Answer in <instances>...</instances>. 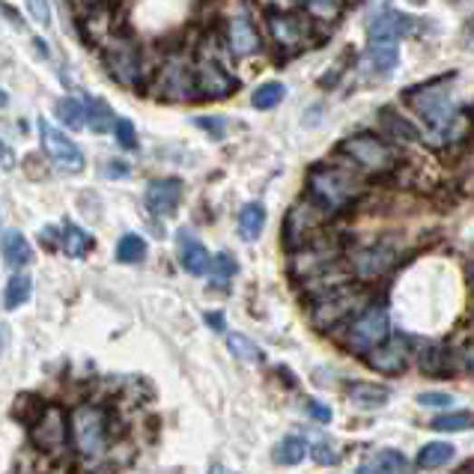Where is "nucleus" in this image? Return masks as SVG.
Returning a JSON list of instances; mask_svg holds the SVG:
<instances>
[{"label": "nucleus", "mask_w": 474, "mask_h": 474, "mask_svg": "<svg viewBox=\"0 0 474 474\" xmlns=\"http://www.w3.org/2000/svg\"><path fill=\"white\" fill-rule=\"evenodd\" d=\"M105 69L122 87H138L143 78V60L135 43L122 36H111L105 45Z\"/></svg>", "instance_id": "nucleus-10"}, {"label": "nucleus", "mask_w": 474, "mask_h": 474, "mask_svg": "<svg viewBox=\"0 0 474 474\" xmlns=\"http://www.w3.org/2000/svg\"><path fill=\"white\" fill-rule=\"evenodd\" d=\"M57 120L63 122L66 129H81L87 122V105L78 99H60L57 102Z\"/></svg>", "instance_id": "nucleus-32"}, {"label": "nucleus", "mask_w": 474, "mask_h": 474, "mask_svg": "<svg viewBox=\"0 0 474 474\" xmlns=\"http://www.w3.org/2000/svg\"><path fill=\"white\" fill-rule=\"evenodd\" d=\"M418 362L427 376H445L448 373V353L441 346H427Z\"/></svg>", "instance_id": "nucleus-36"}, {"label": "nucleus", "mask_w": 474, "mask_h": 474, "mask_svg": "<svg viewBox=\"0 0 474 474\" xmlns=\"http://www.w3.org/2000/svg\"><path fill=\"white\" fill-rule=\"evenodd\" d=\"M397 260H400V251L394 248V242L376 239L349 254V272H353L358 281H376V277H382L394 269Z\"/></svg>", "instance_id": "nucleus-8"}, {"label": "nucleus", "mask_w": 474, "mask_h": 474, "mask_svg": "<svg viewBox=\"0 0 474 474\" xmlns=\"http://www.w3.org/2000/svg\"><path fill=\"white\" fill-rule=\"evenodd\" d=\"M179 263L189 275H209L212 269V256L206 251V245L198 242L189 230H179Z\"/></svg>", "instance_id": "nucleus-20"}, {"label": "nucleus", "mask_w": 474, "mask_h": 474, "mask_svg": "<svg viewBox=\"0 0 474 474\" xmlns=\"http://www.w3.org/2000/svg\"><path fill=\"white\" fill-rule=\"evenodd\" d=\"M382 126H385V131L388 135H394V138H400V140H409V143H415L418 140V129L411 126V122L406 120V117H400V113L394 111V108H385L382 111Z\"/></svg>", "instance_id": "nucleus-30"}, {"label": "nucleus", "mask_w": 474, "mask_h": 474, "mask_svg": "<svg viewBox=\"0 0 474 474\" xmlns=\"http://www.w3.org/2000/svg\"><path fill=\"white\" fill-rule=\"evenodd\" d=\"M450 81L453 75H445L430 84H418L403 92V102L409 111L424 122L430 131V140L441 147V143H453L462 131H466V117L457 111L450 99Z\"/></svg>", "instance_id": "nucleus-1"}, {"label": "nucleus", "mask_w": 474, "mask_h": 474, "mask_svg": "<svg viewBox=\"0 0 474 474\" xmlns=\"http://www.w3.org/2000/svg\"><path fill=\"white\" fill-rule=\"evenodd\" d=\"M27 4V13L34 15V22L36 24H51V6H48V0H24Z\"/></svg>", "instance_id": "nucleus-41"}, {"label": "nucleus", "mask_w": 474, "mask_h": 474, "mask_svg": "<svg viewBox=\"0 0 474 474\" xmlns=\"http://www.w3.org/2000/svg\"><path fill=\"white\" fill-rule=\"evenodd\" d=\"M346 397L349 403L358 406V409H382L388 400H391V391L385 385H376V382H349L346 385Z\"/></svg>", "instance_id": "nucleus-22"}, {"label": "nucleus", "mask_w": 474, "mask_h": 474, "mask_svg": "<svg viewBox=\"0 0 474 474\" xmlns=\"http://www.w3.org/2000/svg\"><path fill=\"white\" fill-rule=\"evenodd\" d=\"M305 6L316 18H337L340 9H343V0H305Z\"/></svg>", "instance_id": "nucleus-38"}, {"label": "nucleus", "mask_w": 474, "mask_h": 474, "mask_svg": "<svg viewBox=\"0 0 474 474\" xmlns=\"http://www.w3.org/2000/svg\"><path fill=\"white\" fill-rule=\"evenodd\" d=\"M269 34L281 57H293L305 51L314 39V24L298 13H272L269 15Z\"/></svg>", "instance_id": "nucleus-9"}, {"label": "nucleus", "mask_w": 474, "mask_h": 474, "mask_svg": "<svg viewBox=\"0 0 474 474\" xmlns=\"http://www.w3.org/2000/svg\"><path fill=\"white\" fill-rule=\"evenodd\" d=\"M90 248H92V236L81 230V227L66 224L63 230H60V251L66 256H84Z\"/></svg>", "instance_id": "nucleus-27"}, {"label": "nucleus", "mask_w": 474, "mask_h": 474, "mask_svg": "<svg viewBox=\"0 0 474 474\" xmlns=\"http://www.w3.org/2000/svg\"><path fill=\"white\" fill-rule=\"evenodd\" d=\"M457 457V448L450 445V441H430V445H424L418 450V469H441V466H448V462Z\"/></svg>", "instance_id": "nucleus-25"}, {"label": "nucleus", "mask_w": 474, "mask_h": 474, "mask_svg": "<svg viewBox=\"0 0 474 474\" xmlns=\"http://www.w3.org/2000/svg\"><path fill=\"white\" fill-rule=\"evenodd\" d=\"M367 305V295L353 286L349 281L332 286V290L319 293L314 298V307H311V323L319 328V332H328L334 325H343L349 323L362 307Z\"/></svg>", "instance_id": "nucleus-6"}, {"label": "nucleus", "mask_w": 474, "mask_h": 474, "mask_svg": "<svg viewBox=\"0 0 474 474\" xmlns=\"http://www.w3.org/2000/svg\"><path fill=\"white\" fill-rule=\"evenodd\" d=\"M39 138H43V150L45 156L57 164L60 170L66 173H81L84 170V152L78 150V143L69 135H63L60 129H54L51 122L39 120Z\"/></svg>", "instance_id": "nucleus-15"}, {"label": "nucleus", "mask_w": 474, "mask_h": 474, "mask_svg": "<svg viewBox=\"0 0 474 474\" xmlns=\"http://www.w3.org/2000/svg\"><path fill=\"white\" fill-rule=\"evenodd\" d=\"M212 474H221V466H215V469H212Z\"/></svg>", "instance_id": "nucleus-51"}, {"label": "nucleus", "mask_w": 474, "mask_h": 474, "mask_svg": "<svg viewBox=\"0 0 474 474\" xmlns=\"http://www.w3.org/2000/svg\"><path fill=\"white\" fill-rule=\"evenodd\" d=\"M325 218H328V212L319 209L311 198L298 200L290 209V215H286V224H284L286 227V245L295 251V248H302V245L314 242Z\"/></svg>", "instance_id": "nucleus-13"}, {"label": "nucleus", "mask_w": 474, "mask_h": 474, "mask_svg": "<svg viewBox=\"0 0 474 474\" xmlns=\"http://www.w3.org/2000/svg\"><path fill=\"white\" fill-rule=\"evenodd\" d=\"M337 156H343L346 164H353L367 177H388L400 164V152L379 135H370V131H358V135L340 140Z\"/></svg>", "instance_id": "nucleus-3"}, {"label": "nucleus", "mask_w": 474, "mask_h": 474, "mask_svg": "<svg viewBox=\"0 0 474 474\" xmlns=\"http://www.w3.org/2000/svg\"><path fill=\"white\" fill-rule=\"evenodd\" d=\"M388 337H391V316L382 302H367L362 311L349 319L343 334H340L343 346L353 355H370Z\"/></svg>", "instance_id": "nucleus-5"}, {"label": "nucleus", "mask_w": 474, "mask_h": 474, "mask_svg": "<svg viewBox=\"0 0 474 474\" xmlns=\"http://www.w3.org/2000/svg\"><path fill=\"white\" fill-rule=\"evenodd\" d=\"M367 364L376 370V373L382 376H400L409 370V362H411V346L406 337L400 334H391L385 343H379L373 353L364 355Z\"/></svg>", "instance_id": "nucleus-16"}, {"label": "nucleus", "mask_w": 474, "mask_h": 474, "mask_svg": "<svg viewBox=\"0 0 474 474\" xmlns=\"http://www.w3.org/2000/svg\"><path fill=\"white\" fill-rule=\"evenodd\" d=\"M87 122H90V129L96 131V135H105V131H111L113 126H117V120H113V113L108 108V102H102V99L87 102Z\"/></svg>", "instance_id": "nucleus-31"}, {"label": "nucleus", "mask_w": 474, "mask_h": 474, "mask_svg": "<svg viewBox=\"0 0 474 474\" xmlns=\"http://www.w3.org/2000/svg\"><path fill=\"white\" fill-rule=\"evenodd\" d=\"M39 242H43L45 248H60V230L57 227H45L43 236H39Z\"/></svg>", "instance_id": "nucleus-45"}, {"label": "nucleus", "mask_w": 474, "mask_h": 474, "mask_svg": "<svg viewBox=\"0 0 474 474\" xmlns=\"http://www.w3.org/2000/svg\"><path fill=\"white\" fill-rule=\"evenodd\" d=\"M418 406L448 409V406H457V400H453V394H445V391H424V394H418Z\"/></svg>", "instance_id": "nucleus-39"}, {"label": "nucleus", "mask_w": 474, "mask_h": 474, "mask_svg": "<svg viewBox=\"0 0 474 474\" xmlns=\"http://www.w3.org/2000/svg\"><path fill=\"white\" fill-rule=\"evenodd\" d=\"M227 349L239 358V362H248V364H260L263 362V349L254 343V340L248 334H239V332H233V334H227Z\"/></svg>", "instance_id": "nucleus-29"}, {"label": "nucleus", "mask_w": 474, "mask_h": 474, "mask_svg": "<svg viewBox=\"0 0 474 474\" xmlns=\"http://www.w3.org/2000/svg\"><path fill=\"white\" fill-rule=\"evenodd\" d=\"M209 275L215 277V284H227L230 277L236 275V260L230 254H218V256H212V269H209Z\"/></svg>", "instance_id": "nucleus-37"}, {"label": "nucleus", "mask_w": 474, "mask_h": 474, "mask_svg": "<svg viewBox=\"0 0 474 474\" xmlns=\"http://www.w3.org/2000/svg\"><path fill=\"white\" fill-rule=\"evenodd\" d=\"M430 427L439 432H469V430H474V415L471 411H448V415L432 418Z\"/></svg>", "instance_id": "nucleus-33"}, {"label": "nucleus", "mask_w": 474, "mask_h": 474, "mask_svg": "<svg viewBox=\"0 0 474 474\" xmlns=\"http://www.w3.org/2000/svg\"><path fill=\"white\" fill-rule=\"evenodd\" d=\"M364 194V179L346 164H316L307 173V198L328 215L349 209Z\"/></svg>", "instance_id": "nucleus-2"}, {"label": "nucleus", "mask_w": 474, "mask_h": 474, "mask_svg": "<svg viewBox=\"0 0 474 474\" xmlns=\"http://www.w3.org/2000/svg\"><path fill=\"white\" fill-rule=\"evenodd\" d=\"M462 364H466V370L474 376V346H469L466 353H462Z\"/></svg>", "instance_id": "nucleus-46"}, {"label": "nucleus", "mask_w": 474, "mask_h": 474, "mask_svg": "<svg viewBox=\"0 0 474 474\" xmlns=\"http://www.w3.org/2000/svg\"><path fill=\"white\" fill-rule=\"evenodd\" d=\"M159 96L164 102H189L198 99V78H194V60L185 54L164 57L156 75Z\"/></svg>", "instance_id": "nucleus-7"}, {"label": "nucleus", "mask_w": 474, "mask_h": 474, "mask_svg": "<svg viewBox=\"0 0 474 474\" xmlns=\"http://www.w3.org/2000/svg\"><path fill=\"white\" fill-rule=\"evenodd\" d=\"M179 200H182L179 179H152L147 185V194H143V203H147V209L156 215V218H168V215L177 212Z\"/></svg>", "instance_id": "nucleus-18"}, {"label": "nucleus", "mask_w": 474, "mask_h": 474, "mask_svg": "<svg viewBox=\"0 0 474 474\" xmlns=\"http://www.w3.org/2000/svg\"><path fill=\"white\" fill-rule=\"evenodd\" d=\"M305 411H307V418L319 421V424H328V421H332V409H328L325 403H319V400H307Z\"/></svg>", "instance_id": "nucleus-42"}, {"label": "nucleus", "mask_w": 474, "mask_h": 474, "mask_svg": "<svg viewBox=\"0 0 474 474\" xmlns=\"http://www.w3.org/2000/svg\"><path fill=\"white\" fill-rule=\"evenodd\" d=\"M314 459L319 462V466H334V462L340 459V453H334L328 445H314Z\"/></svg>", "instance_id": "nucleus-43"}, {"label": "nucleus", "mask_w": 474, "mask_h": 474, "mask_svg": "<svg viewBox=\"0 0 474 474\" xmlns=\"http://www.w3.org/2000/svg\"><path fill=\"white\" fill-rule=\"evenodd\" d=\"M108 173H111V177H126L129 168H126V164H108Z\"/></svg>", "instance_id": "nucleus-48"}, {"label": "nucleus", "mask_w": 474, "mask_h": 474, "mask_svg": "<svg viewBox=\"0 0 474 474\" xmlns=\"http://www.w3.org/2000/svg\"><path fill=\"white\" fill-rule=\"evenodd\" d=\"M284 92H286L284 84H277V81H269V84H263V87L254 90L251 105L256 111H272V108H277L284 102Z\"/></svg>", "instance_id": "nucleus-34"}, {"label": "nucleus", "mask_w": 474, "mask_h": 474, "mask_svg": "<svg viewBox=\"0 0 474 474\" xmlns=\"http://www.w3.org/2000/svg\"><path fill=\"white\" fill-rule=\"evenodd\" d=\"M69 436V418L60 406H45L30 424V441L43 453H63Z\"/></svg>", "instance_id": "nucleus-11"}, {"label": "nucleus", "mask_w": 474, "mask_h": 474, "mask_svg": "<svg viewBox=\"0 0 474 474\" xmlns=\"http://www.w3.org/2000/svg\"><path fill=\"white\" fill-rule=\"evenodd\" d=\"M4 346H6V325H0V353H4Z\"/></svg>", "instance_id": "nucleus-49"}, {"label": "nucleus", "mask_w": 474, "mask_h": 474, "mask_svg": "<svg viewBox=\"0 0 474 474\" xmlns=\"http://www.w3.org/2000/svg\"><path fill=\"white\" fill-rule=\"evenodd\" d=\"M358 474H411V466L400 450L385 448V450L370 453L362 466H358Z\"/></svg>", "instance_id": "nucleus-21"}, {"label": "nucleus", "mask_w": 474, "mask_h": 474, "mask_svg": "<svg viewBox=\"0 0 474 474\" xmlns=\"http://www.w3.org/2000/svg\"><path fill=\"white\" fill-rule=\"evenodd\" d=\"M69 430H72V448H75L78 457L99 459L102 453L108 450L111 421L102 406H92V403L75 406L69 415Z\"/></svg>", "instance_id": "nucleus-4"}, {"label": "nucleus", "mask_w": 474, "mask_h": 474, "mask_svg": "<svg viewBox=\"0 0 474 474\" xmlns=\"http://www.w3.org/2000/svg\"><path fill=\"white\" fill-rule=\"evenodd\" d=\"M206 323H209L215 332H224V316L221 314H209V316H206Z\"/></svg>", "instance_id": "nucleus-47"}, {"label": "nucleus", "mask_w": 474, "mask_h": 474, "mask_svg": "<svg viewBox=\"0 0 474 474\" xmlns=\"http://www.w3.org/2000/svg\"><path fill=\"white\" fill-rule=\"evenodd\" d=\"M367 34H370V39H400V36L411 34V18L397 13V9L379 6V9H373V15H370Z\"/></svg>", "instance_id": "nucleus-19"}, {"label": "nucleus", "mask_w": 474, "mask_h": 474, "mask_svg": "<svg viewBox=\"0 0 474 474\" xmlns=\"http://www.w3.org/2000/svg\"><path fill=\"white\" fill-rule=\"evenodd\" d=\"M469 474H474V462H471V466H469Z\"/></svg>", "instance_id": "nucleus-52"}, {"label": "nucleus", "mask_w": 474, "mask_h": 474, "mask_svg": "<svg viewBox=\"0 0 474 474\" xmlns=\"http://www.w3.org/2000/svg\"><path fill=\"white\" fill-rule=\"evenodd\" d=\"M147 256V242L135 233H126L117 245V260L120 263H140Z\"/></svg>", "instance_id": "nucleus-35"}, {"label": "nucleus", "mask_w": 474, "mask_h": 474, "mask_svg": "<svg viewBox=\"0 0 474 474\" xmlns=\"http://www.w3.org/2000/svg\"><path fill=\"white\" fill-rule=\"evenodd\" d=\"M113 131H117V143H120L122 150H135V147H138L135 126H131L129 120H117V126H113Z\"/></svg>", "instance_id": "nucleus-40"}, {"label": "nucleus", "mask_w": 474, "mask_h": 474, "mask_svg": "<svg viewBox=\"0 0 474 474\" xmlns=\"http://www.w3.org/2000/svg\"><path fill=\"white\" fill-rule=\"evenodd\" d=\"M30 293H34V277L24 275V272H18L9 277V284H6V290H4V307L6 311H15V307H22Z\"/></svg>", "instance_id": "nucleus-28"}, {"label": "nucleus", "mask_w": 474, "mask_h": 474, "mask_svg": "<svg viewBox=\"0 0 474 474\" xmlns=\"http://www.w3.org/2000/svg\"><path fill=\"white\" fill-rule=\"evenodd\" d=\"M194 122H198L200 129L212 131V138H221V135H224V122H221L218 117H198Z\"/></svg>", "instance_id": "nucleus-44"}, {"label": "nucleus", "mask_w": 474, "mask_h": 474, "mask_svg": "<svg viewBox=\"0 0 474 474\" xmlns=\"http://www.w3.org/2000/svg\"><path fill=\"white\" fill-rule=\"evenodd\" d=\"M0 105H6V96H4V92H0Z\"/></svg>", "instance_id": "nucleus-50"}, {"label": "nucleus", "mask_w": 474, "mask_h": 474, "mask_svg": "<svg viewBox=\"0 0 474 474\" xmlns=\"http://www.w3.org/2000/svg\"><path fill=\"white\" fill-rule=\"evenodd\" d=\"M266 227V206L263 203H248L239 212V236L245 242H256Z\"/></svg>", "instance_id": "nucleus-26"}, {"label": "nucleus", "mask_w": 474, "mask_h": 474, "mask_svg": "<svg viewBox=\"0 0 474 474\" xmlns=\"http://www.w3.org/2000/svg\"><path fill=\"white\" fill-rule=\"evenodd\" d=\"M400 66V39H370L367 51L358 60L364 81H385Z\"/></svg>", "instance_id": "nucleus-14"}, {"label": "nucleus", "mask_w": 474, "mask_h": 474, "mask_svg": "<svg viewBox=\"0 0 474 474\" xmlns=\"http://www.w3.org/2000/svg\"><path fill=\"white\" fill-rule=\"evenodd\" d=\"M227 48L233 57H254L263 48L260 30H256L248 9H236L227 22Z\"/></svg>", "instance_id": "nucleus-17"}, {"label": "nucleus", "mask_w": 474, "mask_h": 474, "mask_svg": "<svg viewBox=\"0 0 474 474\" xmlns=\"http://www.w3.org/2000/svg\"><path fill=\"white\" fill-rule=\"evenodd\" d=\"M194 78H198V99H227L236 90V78L221 66L218 57L200 54L194 57Z\"/></svg>", "instance_id": "nucleus-12"}, {"label": "nucleus", "mask_w": 474, "mask_h": 474, "mask_svg": "<svg viewBox=\"0 0 474 474\" xmlns=\"http://www.w3.org/2000/svg\"><path fill=\"white\" fill-rule=\"evenodd\" d=\"M0 251H4V263L9 266V269H24V266L34 260L30 242L18 230L4 233V239H0Z\"/></svg>", "instance_id": "nucleus-23"}, {"label": "nucleus", "mask_w": 474, "mask_h": 474, "mask_svg": "<svg viewBox=\"0 0 474 474\" xmlns=\"http://www.w3.org/2000/svg\"><path fill=\"white\" fill-rule=\"evenodd\" d=\"M307 453H311V448H307L305 439L286 436L284 441H277V445H275L272 459L277 462V466H302V462L307 459Z\"/></svg>", "instance_id": "nucleus-24"}]
</instances>
